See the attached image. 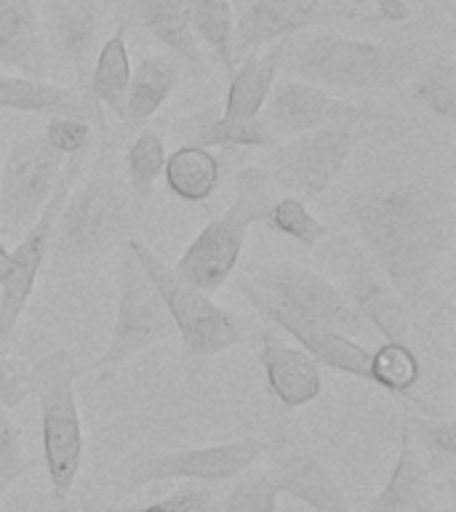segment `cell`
<instances>
[{
    "label": "cell",
    "mask_w": 456,
    "mask_h": 512,
    "mask_svg": "<svg viewBox=\"0 0 456 512\" xmlns=\"http://www.w3.org/2000/svg\"><path fill=\"white\" fill-rule=\"evenodd\" d=\"M347 214L384 280L416 310L446 251V214L438 200L414 184H379L358 192Z\"/></svg>",
    "instance_id": "obj_1"
},
{
    "label": "cell",
    "mask_w": 456,
    "mask_h": 512,
    "mask_svg": "<svg viewBox=\"0 0 456 512\" xmlns=\"http://www.w3.org/2000/svg\"><path fill=\"white\" fill-rule=\"evenodd\" d=\"M283 64L299 80L326 91H363L400 83L414 64V54L379 40L347 38L315 27L286 40Z\"/></svg>",
    "instance_id": "obj_2"
},
{
    "label": "cell",
    "mask_w": 456,
    "mask_h": 512,
    "mask_svg": "<svg viewBox=\"0 0 456 512\" xmlns=\"http://www.w3.org/2000/svg\"><path fill=\"white\" fill-rule=\"evenodd\" d=\"M275 198L278 190L262 166L240 168L235 174V198L184 248L174 264L176 275L206 294H216L238 270L248 230L267 219Z\"/></svg>",
    "instance_id": "obj_3"
},
{
    "label": "cell",
    "mask_w": 456,
    "mask_h": 512,
    "mask_svg": "<svg viewBox=\"0 0 456 512\" xmlns=\"http://www.w3.org/2000/svg\"><path fill=\"white\" fill-rule=\"evenodd\" d=\"M83 368L67 350H51L30 363L32 395L40 406V440L48 483L59 502L75 488L83 467V422L78 408V376Z\"/></svg>",
    "instance_id": "obj_4"
},
{
    "label": "cell",
    "mask_w": 456,
    "mask_h": 512,
    "mask_svg": "<svg viewBox=\"0 0 456 512\" xmlns=\"http://www.w3.org/2000/svg\"><path fill=\"white\" fill-rule=\"evenodd\" d=\"M126 246L136 256V262L142 264L152 286L158 288L160 299L174 320L176 336L182 339L187 363H203L208 358H216L246 339V328L238 315L224 310L222 304L211 299V294L187 283L182 275H176L174 267L163 262L147 243L128 238Z\"/></svg>",
    "instance_id": "obj_5"
},
{
    "label": "cell",
    "mask_w": 456,
    "mask_h": 512,
    "mask_svg": "<svg viewBox=\"0 0 456 512\" xmlns=\"http://www.w3.org/2000/svg\"><path fill=\"white\" fill-rule=\"evenodd\" d=\"M240 291L254 310H275L291 318L336 328L344 334H366V320L342 288L326 275L296 262H278L267 267H251L240 278Z\"/></svg>",
    "instance_id": "obj_6"
},
{
    "label": "cell",
    "mask_w": 456,
    "mask_h": 512,
    "mask_svg": "<svg viewBox=\"0 0 456 512\" xmlns=\"http://www.w3.org/2000/svg\"><path fill=\"white\" fill-rule=\"evenodd\" d=\"M128 200L118 182L110 176L88 179L83 187L67 195L62 211L56 216L54 251L59 267H80L110 254L128 232Z\"/></svg>",
    "instance_id": "obj_7"
},
{
    "label": "cell",
    "mask_w": 456,
    "mask_h": 512,
    "mask_svg": "<svg viewBox=\"0 0 456 512\" xmlns=\"http://www.w3.org/2000/svg\"><path fill=\"white\" fill-rule=\"evenodd\" d=\"M118 278V307H115L110 342L91 366L83 368V374L123 366L155 344L176 336L174 320L168 315L158 288L152 286V280L147 278V272L142 270V264L136 262V256L131 254L126 243L120 246Z\"/></svg>",
    "instance_id": "obj_8"
},
{
    "label": "cell",
    "mask_w": 456,
    "mask_h": 512,
    "mask_svg": "<svg viewBox=\"0 0 456 512\" xmlns=\"http://www.w3.org/2000/svg\"><path fill=\"white\" fill-rule=\"evenodd\" d=\"M86 160L88 150L67 155L62 174H59V182H56L46 208L27 227L19 243L11 248V272H8V278L0 286V352H6L11 342H14L19 320H22L24 310H27V304H30L32 294H35L40 272L46 267L51 238H54L56 216L62 211L67 195L75 190V184L83 176Z\"/></svg>",
    "instance_id": "obj_9"
},
{
    "label": "cell",
    "mask_w": 456,
    "mask_h": 512,
    "mask_svg": "<svg viewBox=\"0 0 456 512\" xmlns=\"http://www.w3.org/2000/svg\"><path fill=\"white\" fill-rule=\"evenodd\" d=\"M355 144V123H334L307 134L288 136L270 147L267 174L275 190L296 198H320L334 184Z\"/></svg>",
    "instance_id": "obj_10"
},
{
    "label": "cell",
    "mask_w": 456,
    "mask_h": 512,
    "mask_svg": "<svg viewBox=\"0 0 456 512\" xmlns=\"http://www.w3.org/2000/svg\"><path fill=\"white\" fill-rule=\"evenodd\" d=\"M64 155L43 134L22 136L11 144L0 168V222L14 238H22L46 208L64 168Z\"/></svg>",
    "instance_id": "obj_11"
},
{
    "label": "cell",
    "mask_w": 456,
    "mask_h": 512,
    "mask_svg": "<svg viewBox=\"0 0 456 512\" xmlns=\"http://www.w3.org/2000/svg\"><path fill=\"white\" fill-rule=\"evenodd\" d=\"M267 451V440L240 438L182 451H155L136 456L126 470V486L139 488L158 480H198V483H224L240 478Z\"/></svg>",
    "instance_id": "obj_12"
},
{
    "label": "cell",
    "mask_w": 456,
    "mask_h": 512,
    "mask_svg": "<svg viewBox=\"0 0 456 512\" xmlns=\"http://www.w3.org/2000/svg\"><path fill=\"white\" fill-rule=\"evenodd\" d=\"M264 126L278 139L307 134L315 128L334 126V123H355L374 118V112L336 96L334 91L312 86L307 80H283L275 83L270 99L264 104Z\"/></svg>",
    "instance_id": "obj_13"
},
{
    "label": "cell",
    "mask_w": 456,
    "mask_h": 512,
    "mask_svg": "<svg viewBox=\"0 0 456 512\" xmlns=\"http://www.w3.org/2000/svg\"><path fill=\"white\" fill-rule=\"evenodd\" d=\"M328 16L331 14L320 0H243L232 35L235 59L294 38L304 30L323 27Z\"/></svg>",
    "instance_id": "obj_14"
},
{
    "label": "cell",
    "mask_w": 456,
    "mask_h": 512,
    "mask_svg": "<svg viewBox=\"0 0 456 512\" xmlns=\"http://www.w3.org/2000/svg\"><path fill=\"white\" fill-rule=\"evenodd\" d=\"M48 46L72 72L78 88H86L99 22L96 0H35Z\"/></svg>",
    "instance_id": "obj_15"
},
{
    "label": "cell",
    "mask_w": 456,
    "mask_h": 512,
    "mask_svg": "<svg viewBox=\"0 0 456 512\" xmlns=\"http://www.w3.org/2000/svg\"><path fill=\"white\" fill-rule=\"evenodd\" d=\"M259 360H262L264 376H267V390L286 411H296V408L320 398L323 374H320L318 363L302 347L280 342L267 320L262 328Z\"/></svg>",
    "instance_id": "obj_16"
},
{
    "label": "cell",
    "mask_w": 456,
    "mask_h": 512,
    "mask_svg": "<svg viewBox=\"0 0 456 512\" xmlns=\"http://www.w3.org/2000/svg\"><path fill=\"white\" fill-rule=\"evenodd\" d=\"M54 62L35 0H0V64L16 75L46 78Z\"/></svg>",
    "instance_id": "obj_17"
},
{
    "label": "cell",
    "mask_w": 456,
    "mask_h": 512,
    "mask_svg": "<svg viewBox=\"0 0 456 512\" xmlns=\"http://www.w3.org/2000/svg\"><path fill=\"white\" fill-rule=\"evenodd\" d=\"M262 315V320H267L270 326H278L280 331H286L291 339L299 342L307 355H310L320 368L326 366L331 371H339V374L355 376V379H366L368 382V363H371V352L352 339L350 334L344 331H336V328L318 326V323H307V320L291 318V315H283V312L275 310H256Z\"/></svg>",
    "instance_id": "obj_18"
},
{
    "label": "cell",
    "mask_w": 456,
    "mask_h": 512,
    "mask_svg": "<svg viewBox=\"0 0 456 512\" xmlns=\"http://www.w3.org/2000/svg\"><path fill=\"white\" fill-rule=\"evenodd\" d=\"M0 110L30 112L43 118H91L94 104L88 102L83 88L51 83L48 78H30L16 72H0Z\"/></svg>",
    "instance_id": "obj_19"
},
{
    "label": "cell",
    "mask_w": 456,
    "mask_h": 512,
    "mask_svg": "<svg viewBox=\"0 0 456 512\" xmlns=\"http://www.w3.org/2000/svg\"><path fill=\"white\" fill-rule=\"evenodd\" d=\"M270 472L278 491L304 502L312 512H355L326 464L307 451H288Z\"/></svg>",
    "instance_id": "obj_20"
},
{
    "label": "cell",
    "mask_w": 456,
    "mask_h": 512,
    "mask_svg": "<svg viewBox=\"0 0 456 512\" xmlns=\"http://www.w3.org/2000/svg\"><path fill=\"white\" fill-rule=\"evenodd\" d=\"M283 51H286V40L272 43L264 51H251V54L240 56V62L230 72V86H227V96H224L222 115L246 120L262 118L272 86L278 83Z\"/></svg>",
    "instance_id": "obj_21"
},
{
    "label": "cell",
    "mask_w": 456,
    "mask_h": 512,
    "mask_svg": "<svg viewBox=\"0 0 456 512\" xmlns=\"http://www.w3.org/2000/svg\"><path fill=\"white\" fill-rule=\"evenodd\" d=\"M430 499V464L408 422H403L395 467L382 491L368 502V512H411Z\"/></svg>",
    "instance_id": "obj_22"
},
{
    "label": "cell",
    "mask_w": 456,
    "mask_h": 512,
    "mask_svg": "<svg viewBox=\"0 0 456 512\" xmlns=\"http://www.w3.org/2000/svg\"><path fill=\"white\" fill-rule=\"evenodd\" d=\"M360 312V318L366 320L376 334L384 336V342L411 344L414 334V318L411 307L398 296V291L387 280L376 278L374 272L360 270L352 275L350 294H347Z\"/></svg>",
    "instance_id": "obj_23"
},
{
    "label": "cell",
    "mask_w": 456,
    "mask_h": 512,
    "mask_svg": "<svg viewBox=\"0 0 456 512\" xmlns=\"http://www.w3.org/2000/svg\"><path fill=\"white\" fill-rule=\"evenodd\" d=\"M179 59L171 54H152L144 56L142 62L131 70V83H128L126 102L120 120L126 128L144 126L152 115L171 99V94L179 86Z\"/></svg>",
    "instance_id": "obj_24"
},
{
    "label": "cell",
    "mask_w": 456,
    "mask_h": 512,
    "mask_svg": "<svg viewBox=\"0 0 456 512\" xmlns=\"http://www.w3.org/2000/svg\"><path fill=\"white\" fill-rule=\"evenodd\" d=\"M126 27L123 22L118 30L112 32L110 38L104 40L96 59H91V70H88L86 80V96L94 107H107L120 118L123 112V102H126L128 83H131V56H128V40Z\"/></svg>",
    "instance_id": "obj_25"
},
{
    "label": "cell",
    "mask_w": 456,
    "mask_h": 512,
    "mask_svg": "<svg viewBox=\"0 0 456 512\" xmlns=\"http://www.w3.org/2000/svg\"><path fill=\"white\" fill-rule=\"evenodd\" d=\"M163 179L179 200L206 203L222 184V160L214 150L184 142L171 155H166Z\"/></svg>",
    "instance_id": "obj_26"
},
{
    "label": "cell",
    "mask_w": 456,
    "mask_h": 512,
    "mask_svg": "<svg viewBox=\"0 0 456 512\" xmlns=\"http://www.w3.org/2000/svg\"><path fill=\"white\" fill-rule=\"evenodd\" d=\"M136 16L144 30L166 48L168 54L187 62L190 67H203V51L187 19L184 0H136Z\"/></svg>",
    "instance_id": "obj_27"
},
{
    "label": "cell",
    "mask_w": 456,
    "mask_h": 512,
    "mask_svg": "<svg viewBox=\"0 0 456 512\" xmlns=\"http://www.w3.org/2000/svg\"><path fill=\"white\" fill-rule=\"evenodd\" d=\"M187 19L195 32L198 43H206L216 54L224 72L235 70V51H232V35H235V6L232 0H184Z\"/></svg>",
    "instance_id": "obj_28"
},
{
    "label": "cell",
    "mask_w": 456,
    "mask_h": 512,
    "mask_svg": "<svg viewBox=\"0 0 456 512\" xmlns=\"http://www.w3.org/2000/svg\"><path fill=\"white\" fill-rule=\"evenodd\" d=\"M187 144H198V147H222V150H235V147H254V150H270L275 144V136L270 128L264 126L262 118H227V115H216V118L200 123L190 136Z\"/></svg>",
    "instance_id": "obj_29"
},
{
    "label": "cell",
    "mask_w": 456,
    "mask_h": 512,
    "mask_svg": "<svg viewBox=\"0 0 456 512\" xmlns=\"http://www.w3.org/2000/svg\"><path fill=\"white\" fill-rule=\"evenodd\" d=\"M422 376V363L411 344L384 342L371 352L368 363V382L392 392V395H411Z\"/></svg>",
    "instance_id": "obj_30"
},
{
    "label": "cell",
    "mask_w": 456,
    "mask_h": 512,
    "mask_svg": "<svg viewBox=\"0 0 456 512\" xmlns=\"http://www.w3.org/2000/svg\"><path fill=\"white\" fill-rule=\"evenodd\" d=\"M411 99L435 118L454 123L456 118V64L451 56L427 64L411 83Z\"/></svg>",
    "instance_id": "obj_31"
},
{
    "label": "cell",
    "mask_w": 456,
    "mask_h": 512,
    "mask_svg": "<svg viewBox=\"0 0 456 512\" xmlns=\"http://www.w3.org/2000/svg\"><path fill=\"white\" fill-rule=\"evenodd\" d=\"M163 166H166V144L158 131H142L128 144L126 176L128 190L136 203H144L150 198L152 187L163 176Z\"/></svg>",
    "instance_id": "obj_32"
},
{
    "label": "cell",
    "mask_w": 456,
    "mask_h": 512,
    "mask_svg": "<svg viewBox=\"0 0 456 512\" xmlns=\"http://www.w3.org/2000/svg\"><path fill=\"white\" fill-rule=\"evenodd\" d=\"M264 224L270 230L296 240L304 248H315L328 235L326 224L320 222L318 216L307 208V203L302 198H296V195H283V198L272 200Z\"/></svg>",
    "instance_id": "obj_33"
},
{
    "label": "cell",
    "mask_w": 456,
    "mask_h": 512,
    "mask_svg": "<svg viewBox=\"0 0 456 512\" xmlns=\"http://www.w3.org/2000/svg\"><path fill=\"white\" fill-rule=\"evenodd\" d=\"M222 504V512H278V486L272 472H243Z\"/></svg>",
    "instance_id": "obj_34"
},
{
    "label": "cell",
    "mask_w": 456,
    "mask_h": 512,
    "mask_svg": "<svg viewBox=\"0 0 456 512\" xmlns=\"http://www.w3.org/2000/svg\"><path fill=\"white\" fill-rule=\"evenodd\" d=\"M35 464H38L35 459L24 454L22 432L11 419V411L0 403V488L6 491L11 483H16Z\"/></svg>",
    "instance_id": "obj_35"
},
{
    "label": "cell",
    "mask_w": 456,
    "mask_h": 512,
    "mask_svg": "<svg viewBox=\"0 0 456 512\" xmlns=\"http://www.w3.org/2000/svg\"><path fill=\"white\" fill-rule=\"evenodd\" d=\"M416 443L430 451L435 459L454 462L456 459V422L454 419H432V416H406Z\"/></svg>",
    "instance_id": "obj_36"
},
{
    "label": "cell",
    "mask_w": 456,
    "mask_h": 512,
    "mask_svg": "<svg viewBox=\"0 0 456 512\" xmlns=\"http://www.w3.org/2000/svg\"><path fill=\"white\" fill-rule=\"evenodd\" d=\"M46 142L59 150L67 158L72 152L91 150L94 142V128L86 118H72V115H59V118H48V126L43 131Z\"/></svg>",
    "instance_id": "obj_37"
},
{
    "label": "cell",
    "mask_w": 456,
    "mask_h": 512,
    "mask_svg": "<svg viewBox=\"0 0 456 512\" xmlns=\"http://www.w3.org/2000/svg\"><path fill=\"white\" fill-rule=\"evenodd\" d=\"M32 392L30 363L27 360H11L0 352V403L14 411Z\"/></svg>",
    "instance_id": "obj_38"
},
{
    "label": "cell",
    "mask_w": 456,
    "mask_h": 512,
    "mask_svg": "<svg viewBox=\"0 0 456 512\" xmlns=\"http://www.w3.org/2000/svg\"><path fill=\"white\" fill-rule=\"evenodd\" d=\"M160 510L163 512H214L216 510V494L208 483L190 480L187 486L176 488L174 494L160 499Z\"/></svg>",
    "instance_id": "obj_39"
},
{
    "label": "cell",
    "mask_w": 456,
    "mask_h": 512,
    "mask_svg": "<svg viewBox=\"0 0 456 512\" xmlns=\"http://www.w3.org/2000/svg\"><path fill=\"white\" fill-rule=\"evenodd\" d=\"M376 14L384 22H408L411 19V3L408 0H376Z\"/></svg>",
    "instance_id": "obj_40"
},
{
    "label": "cell",
    "mask_w": 456,
    "mask_h": 512,
    "mask_svg": "<svg viewBox=\"0 0 456 512\" xmlns=\"http://www.w3.org/2000/svg\"><path fill=\"white\" fill-rule=\"evenodd\" d=\"M8 272H11V251H8L6 243H0V286L8 278Z\"/></svg>",
    "instance_id": "obj_41"
},
{
    "label": "cell",
    "mask_w": 456,
    "mask_h": 512,
    "mask_svg": "<svg viewBox=\"0 0 456 512\" xmlns=\"http://www.w3.org/2000/svg\"><path fill=\"white\" fill-rule=\"evenodd\" d=\"M411 512H438V507H435V502H424L422 507H416V510H411Z\"/></svg>",
    "instance_id": "obj_42"
},
{
    "label": "cell",
    "mask_w": 456,
    "mask_h": 512,
    "mask_svg": "<svg viewBox=\"0 0 456 512\" xmlns=\"http://www.w3.org/2000/svg\"><path fill=\"white\" fill-rule=\"evenodd\" d=\"M131 512H163V510H160V504L155 502L150 504V507H142V510H131Z\"/></svg>",
    "instance_id": "obj_43"
},
{
    "label": "cell",
    "mask_w": 456,
    "mask_h": 512,
    "mask_svg": "<svg viewBox=\"0 0 456 512\" xmlns=\"http://www.w3.org/2000/svg\"><path fill=\"white\" fill-rule=\"evenodd\" d=\"M336 3H350V6H360V3H366V0H336Z\"/></svg>",
    "instance_id": "obj_44"
},
{
    "label": "cell",
    "mask_w": 456,
    "mask_h": 512,
    "mask_svg": "<svg viewBox=\"0 0 456 512\" xmlns=\"http://www.w3.org/2000/svg\"><path fill=\"white\" fill-rule=\"evenodd\" d=\"M232 6H243V0H232Z\"/></svg>",
    "instance_id": "obj_45"
},
{
    "label": "cell",
    "mask_w": 456,
    "mask_h": 512,
    "mask_svg": "<svg viewBox=\"0 0 456 512\" xmlns=\"http://www.w3.org/2000/svg\"><path fill=\"white\" fill-rule=\"evenodd\" d=\"M0 499H3V488H0ZM0 512H3V507H0Z\"/></svg>",
    "instance_id": "obj_46"
}]
</instances>
